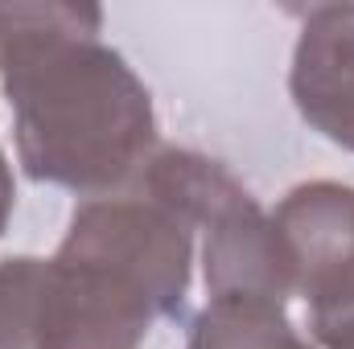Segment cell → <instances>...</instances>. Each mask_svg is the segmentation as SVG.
<instances>
[{"label":"cell","instance_id":"1","mask_svg":"<svg viewBox=\"0 0 354 349\" xmlns=\"http://www.w3.org/2000/svg\"><path fill=\"white\" fill-rule=\"evenodd\" d=\"M87 4H0V90L29 181L83 197L128 189L157 152L153 94L103 46Z\"/></svg>","mask_w":354,"mask_h":349},{"label":"cell","instance_id":"2","mask_svg":"<svg viewBox=\"0 0 354 349\" xmlns=\"http://www.w3.org/2000/svg\"><path fill=\"white\" fill-rule=\"evenodd\" d=\"M58 255L111 271L153 304L157 321L185 317L194 279V230L140 189L79 201Z\"/></svg>","mask_w":354,"mask_h":349},{"label":"cell","instance_id":"3","mask_svg":"<svg viewBox=\"0 0 354 349\" xmlns=\"http://www.w3.org/2000/svg\"><path fill=\"white\" fill-rule=\"evenodd\" d=\"M292 267V296L313 308L354 296V185L305 181L272 210Z\"/></svg>","mask_w":354,"mask_h":349},{"label":"cell","instance_id":"4","mask_svg":"<svg viewBox=\"0 0 354 349\" xmlns=\"http://www.w3.org/2000/svg\"><path fill=\"white\" fill-rule=\"evenodd\" d=\"M202 279L210 300H248L284 308L292 296V267L272 214L243 181L202 218Z\"/></svg>","mask_w":354,"mask_h":349},{"label":"cell","instance_id":"5","mask_svg":"<svg viewBox=\"0 0 354 349\" xmlns=\"http://www.w3.org/2000/svg\"><path fill=\"white\" fill-rule=\"evenodd\" d=\"M288 94L317 136L354 152V4L305 8L288 66Z\"/></svg>","mask_w":354,"mask_h":349},{"label":"cell","instance_id":"6","mask_svg":"<svg viewBox=\"0 0 354 349\" xmlns=\"http://www.w3.org/2000/svg\"><path fill=\"white\" fill-rule=\"evenodd\" d=\"M185 349H309L284 308L248 300H206L189 321Z\"/></svg>","mask_w":354,"mask_h":349},{"label":"cell","instance_id":"7","mask_svg":"<svg viewBox=\"0 0 354 349\" xmlns=\"http://www.w3.org/2000/svg\"><path fill=\"white\" fill-rule=\"evenodd\" d=\"M309 337L322 349H354V296L313 308L309 312Z\"/></svg>","mask_w":354,"mask_h":349},{"label":"cell","instance_id":"8","mask_svg":"<svg viewBox=\"0 0 354 349\" xmlns=\"http://www.w3.org/2000/svg\"><path fill=\"white\" fill-rule=\"evenodd\" d=\"M12 210H17V181H12V165H8V157L0 148V235L8 230Z\"/></svg>","mask_w":354,"mask_h":349}]
</instances>
